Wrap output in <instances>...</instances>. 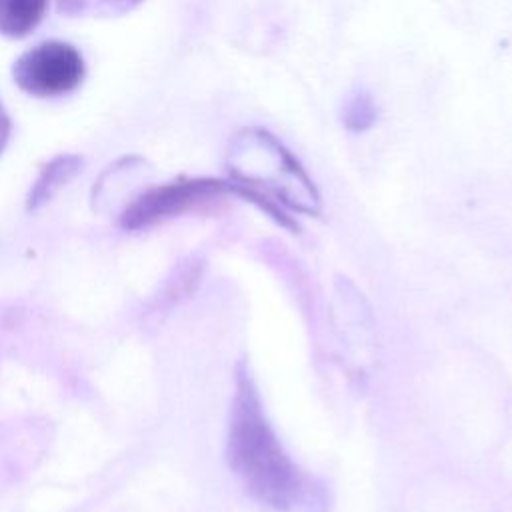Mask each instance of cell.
I'll return each mask as SVG.
<instances>
[{
	"label": "cell",
	"mask_w": 512,
	"mask_h": 512,
	"mask_svg": "<svg viewBox=\"0 0 512 512\" xmlns=\"http://www.w3.org/2000/svg\"><path fill=\"white\" fill-rule=\"evenodd\" d=\"M226 458L248 494L276 512H326L324 482L300 470L274 432L244 362L236 368Z\"/></svg>",
	"instance_id": "obj_1"
},
{
	"label": "cell",
	"mask_w": 512,
	"mask_h": 512,
	"mask_svg": "<svg viewBox=\"0 0 512 512\" xmlns=\"http://www.w3.org/2000/svg\"><path fill=\"white\" fill-rule=\"evenodd\" d=\"M230 180L240 188L246 202L256 204L280 226H298L286 210L318 216L320 192L300 160L268 130L250 126L240 130L228 152Z\"/></svg>",
	"instance_id": "obj_2"
},
{
	"label": "cell",
	"mask_w": 512,
	"mask_h": 512,
	"mask_svg": "<svg viewBox=\"0 0 512 512\" xmlns=\"http://www.w3.org/2000/svg\"><path fill=\"white\" fill-rule=\"evenodd\" d=\"M224 196H240L238 186L230 178H178L142 192L124 208L120 226L140 230Z\"/></svg>",
	"instance_id": "obj_3"
},
{
	"label": "cell",
	"mask_w": 512,
	"mask_h": 512,
	"mask_svg": "<svg viewBox=\"0 0 512 512\" xmlns=\"http://www.w3.org/2000/svg\"><path fill=\"white\" fill-rule=\"evenodd\" d=\"M86 66L82 54L68 42L48 40L20 54L12 78L20 90L38 98H52L80 86Z\"/></svg>",
	"instance_id": "obj_4"
},
{
	"label": "cell",
	"mask_w": 512,
	"mask_h": 512,
	"mask_svg": "<svg viewBox=\"0 0 512 512\" xmlns=\"http://www.w3.org/2000/svg\"><path fill=\"white\" fill-rule=\"evenodd\" d=\"M82 166L84 158L78 154H58L48 160L26 196V208L32 212L44 206L62 186H66L82 170Z\"/></svg>",
	"instance_id": "obj_5"
},
{
	"label": "cell",
	"mask_w": 512,
	"mask_h": 512,
	"mask_svg": "<svg viewBox=\"0 0 512 512\" xmlns=\"http://www.w3.org/2000/svg\"><path fill=\"white\" fill-rule=\"evenodd\" d=\"M48 0H0V34L8 38L28 36L42 20Z\"/></svg>",
	"instance_id": "obj_6"
},
{
	"label": "cell",
	"mask_w": 512,
	"mask_h": 512,
	"mask_svg": "<svg viewBox=\"0 0 512 512\" xmlns=\"http://www.w3.org/2000/svg\"><path fill=\"white\" fill-rule=\"evenodd\" d=\"M142 0H56L58 12L70 18H108L136 8Z\"/></svg>",
	"instance_id": "obj_7"
},
{
	"label": "cell",
	"mask_w": 512,
	"mask_h": 512,
	"mask_svg": "<svg viewBox=\"0 0 512 512\" xmlns=\"http://www.w3.org/2000/svg\"><path fill=\"white\" fill-rule=\"evenodd\" d=\"M340 118H342V124L348 132H352V134L368 132L378 120V106H376L372 94H368L364 90L354 92L344 102Z\"/></svg>",
	"instance_id": "obj_8"
},
{
	"label": "cell",
	"mask_w": 512,
	"mask_h": 512,
	"mask_svg": "<svg viewBox=\"0 0 512 512\" xmlns=\"http://www.w3.org/2000/svg\"><path fill=\"white\" fill-rule=\"evenodd\" d=\"M8 138H10V118H8V114H6V110L0 102V152L4 150Z\"/></svg>",
	"instance_id": "obj_9"
}]
</instances>
